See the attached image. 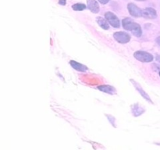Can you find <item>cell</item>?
Listing matches in <instances>:
<instances>
[{
	"instance_id": "7c38bea8",
	"label": "cell",
	"mask_w": 160,
	"mask_h": 150,
	"mask_svg": "<svg viewBox=\"0 0 160 150\" xmlns=\"http://www.w3.org/2000/svg\"><path fill=\"white\" fill-rule=\"evenodd\" d=\"M96 21H97V23H98V24L99 25L100 27L102 28L103 30H107L109 29V23H108L109 22H108L106 19L102 18V17H101V16H98L96 18Z\"/></svg>"
},
{
	"instance_id": "7a4b0ae2",
	"label": "cell",
	"mask_w": 160,
	"mask_h": 150,
	"mask_svg": "<svg viewBox=\"0 0 160 150\" xmlns=\"http://www.w3.org/2000/svg\"><path fill=\"white\" fill-rule=\"evenodd\" d=\"M134 57L138 61H139L141 62H144V63L152 62L153 61V59H154L152 54L144 51H135L134 53Z\"/></svg>"
},
{
	"instance_id": "6da1fadb",
	"label": "cell",
	"mask_w": 160,
	"mask_h": 150,
	"mask_svg": "<svg viewBox=\"0 0 160 150\" xmlns=\"http://www.w3.org/2000/svg\"><path fill=\"white\" fill-rule=\"evenodd\" d=\"M122 25L123 27L126 30L131 31L133 34V35L135 36L136 37H140L142 34V30L140 25L138 23H135L131 18H124L122 21Z\"/></svg>"
},
{
	"instance_id": "ffe728a7",
	"label": "cell",
	"mask_w": 160,
	"mask_h": 150,
	"mask_svg": "<svg viewBox=\"0 0 160 150\" xmlns=\"http://www.w3.org/2000/svg\"><path fill=\"white\" fill-rule=\"evenodd\" d=\"M159 76H160V70L159 71Z\"/></svg>"
},
{
	"instance_id": "5b68a950",
	"label": "cell",
	"mask_w": 160,
	"mask_h": 150,
	"mask_svg": "<svg viewBox=\"0 0 160 150\" xmlns=\"http://www.w3.org/2000/svg\"><path fill=\"white\" fill-rule=\"evenodd\" d=\"M130 81H131V83H132L133 85H134V87H135V89L138 90V93H140V94L142 95V96H143L144 99H145L147 101H148V102L151 103V104H153V102H152V100H151V98H150V96H148V93H147L146 92H145V90H144L143 89H142V86H141L140 84L138 83V82H136L135 80H134V79H130Z\"/></svg>"
},
{
	"instance_id": "8fae6325",
	"label": "cell",
	"mask_w": 160,
	"mask_h": 150,
	"mask_svg": "<svg viewBox=\"0 0 160 150\" xmlns=\"http://www.w3.org/2000/svg\"><path fill=\"white\" fill-rule=\"evenodd\" d=\"M131 111L134 117H138L143 113H145V109L142 108L138 104H135L131 106Z\"/></svg>"
},
{
	"instance_id": "e0dca14e",
	"label": "cell",
	"mask_w": 160,
	"mask_h": 150,
	"mask_svg": "<svg viewBox=\"0 0 160 150\" xmlns=\"http://www.w3.org/2000/svg\"><path fill=\"white\" fill-rule=\"evenodd\" d=\"M156 43L158 44V45H159V46H160V36H159V37H156Z\"/></svg>"
},
{
	"instance_id": "52a82bcc",
	"label": "cell",
	"mask_w": 160,
	"mask_h": 150,
	"mask_svg": "<svg viewBox=\"0 0 160 150\" xmlns=\"http://www.w3.org/2000/svg\"><path fill=\"white\" fill-rule=\"evenodd\" d=\"M128 9L130 14L134 17H142V10L139 7H138L134 3H129L128 5Z\"/></svg>"
},
{
	"instance_id": "277c9868",
	"label": "cell",
	"mask_w": 160,
	"mask_h": 150,
	"mask_svg": "<svg viewBox=\"0 0 160 150\" xmlns=\"http://www.w3.org/2000/svg\"><path fill=\"white\" fill-rule=\"evenodd\" d=\"M113 37L117 42L120 44L124 45V44L128 43L131 40V36L125 32H115L113 34Z\"/></svg>"
},
{
	"instance_id": "4fadbf2b",
	"label": "cell",
	"mask_w": 160,
	"mask_h": 150,
	"mask_svg": "<svg viewBox=\"0 0 160 150\" xmlns=\"http://www.w3.org/2000/svg\"><path fill=\"white\" fill-rule=\"evenodd\" d=\"M86 8H87V6L83 3H76V4H73L72 6V9L75 11H82L85 9Z\"/></svg>"
},
{
	"instance_id": "3957f363",
	"label": "cell",
	"mask_w": 160,
	"mask_h": 150,
	"mask_svg": "<svg viewBox=\"0 0 160 150\" xmlns=\"http://www.w3.org/2000/svg\"><path fill=\"white\" fill-rule=\"evenodd\" d=\"M105 18L106 19V20L109 22V23L112 26V27L120 28V20H119L118 17H117L115 14L112 13V12H106V13H105Z\"/></svg>"
},
{
	"instance_id": "d6986e66",
	"label": "cell",
	"mask_w": 160,
	"mask_h": 150,
	"mask_svg": "<svg viewBox=\"0 0 160 150\" xmlns=\"http://www.w3.org/2000/svg\"><path fill=\"white\" fill-rule=\"evenodd\" d=\"M136 1H139V2H142V1H145V0H136Z\"/></svg>"
},
{
	"instance_id": "30bf717a",
	"label": "cell",
	"mask_w": 160,
	"mask_h": 150,
	"mask_svg": "<svg viewBox=\"0 0 160 150\" xmlns=\"http://www.w3.org/2000/svg\"><path fill=\"white\" fill-rule=\"evenodd\" d=\"M70 65H71L72 68H74L75 70L77 71H79V72H86L88 70V68L86 65H83V64L79 63V62H76V61H73V60H70Z\"/></svg>"
},
{
	"instance_id": "9a60e30c",
	"label": "cell",
	"mask_w": 160,
	"mask_h": 150,
	"mask_svg": "<svg viewBox=\"0 0 160 150\" xmlns=\"http://www.w3.org/2000/svg\"><path fill=\"white\" fill-rule=\"evenodd\" d=\"M98 2L102 3V4H106V3L109 2V0H98Z\"/></svg>"
},
{
	"instance_id": "2e32d148",
	"label": "cell",
	"mask_w": 160,
	"mask_h": 150,
	"mask_svg": "<svg viewBox=\"0 0 160 150\" xmlns=\"http://www.w3.org/2000/svg\"><path fill=\"white\" fill-rule=\"evenodd\" d=\"M59 3L60 5H62V6H65L67 2H66V0H59Z\"/></svg>"
},
{
	"instance_id": "8992f818",
	"label": "cell",
	"mask_w": 160,
	"mask_h": 150,
	"mask_svg": "<svg viewBox=\"0 0 160 150\" xmlns=\"http://www.w3.org/2000/svg\"><path fill=\"white\" fill-rule=\"evenodd\" d=\"M142 16L145 19H148V20H154V19L157 18V12L153 8H145L142 10Z\"/></svg>"
},
{
	"instance_id": "5bb4252c",
	"label": "cell",
	"mask_w": 160,
	"mask_h": 150,
	"mask_svg": "<svg viewBox=\"0 0 160 150\" xmlns=\"http://www.w3.org/2000/svg\"><path fill=\"white\" fill-rule=\"evenodd\" d=\"M106 116L108 118V120H109V121H110L111 124H112V125H113L114 127L116 128V125H115L116 119H115V118H114V117H112V115H106Z\"/></svg>"
},
{
	"instance_id": "9c48e42d",
	"label": "cell",
	"mask_w": 160,
	"mask_h": 150,
	"mask_svg": "<svg viewBox=\"0 0 160 150\" xmlns=\"http://www.w3.org/2000/svg\"><path fill=\"white\" fill-rule=\"evenodd\" d=\"M98 90H100V91L104 92V93H108V94H110V95H114L117 93V90H116L115 87H112V86H109V85L98 86Z\"/></svg>"
},
{
	"instance_id": "ba28073f",
	"label": "cell",
	"mask_w": 160,
	"mask_h": 150,
	"mask_svg": "<svg viewBox=\"0 0 160 150\" xmlns=\"http://www.w3.org/2000/svg\"><path fill=\"white\" fill-rule=\"evenodd\" d=\"M87 6L93 13H98L99 12V5L96 0H87Z\"/></svg>"
},
{
	"instance_id": "ac0fdd59",
	"label": "cell",
	"mask_w": 160,
	"mask_h": 150,
	"mask_svg": "<svg viewBox=\"0 0 160 150\" xmlns=\"http://www.w3.org/2000/svg\"><path fill=\"white\" fill-rule=\"evenodd\" d=\"M156 61H157L158 62H159L160 63V54H157V55H156Z\"/></svg>"
}]
</instances>
